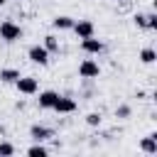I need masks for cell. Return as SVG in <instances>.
<instances>
[{
	"instance_id": "cell-1",
	"label": "cell",
	"mask_w": 157,
	"mask_h": 157,
	"mask_svg": "<svg viewBox=\"0 0 157 157\" xmlns=\"http://www.w3.org/2000/svg\"><path fill=\"white\" fill-rule=\"evenodd\" d=\"M22 37V29H20V25H15L12 20H5L2 25H0V39H5V42H17Z\"/></svg>"
},
{
	"instance_id": "cell-2",
	"label": "cell",
	"mask_w": 157,
	"mask_h": 157,
	"mask_svg": "<svg viewBox=\"0 0 157 157\" xmlns=\"http://www.w3.org/2000/svg\"><path fill=\"white\" fill-rule=\"evenodd\" d=\"M15 86H17V91L20 93H25V96H34L37 93V78L34 76H20L17 81H15Z\"/></svg>"
},
{
	"instance_id": "cell-3",
	"label": "cell",
	"mask_w": 157,
	"mask_h": 157,
	"mask_svg": "<svg viewBox=\"0 0 157 157\" xmlns=\"http://www.w3.org/2000/svg\"><path fill=\"white\" fill-rule=\"evenodd\" d=\"M101 74V69H98V64L93 61V59H83L81 64H78V76L81 78H96Z\"/></svg>"
},
{
	"instance_id": "cell-4",
	"label": "cell",
	"mask_w": 157,
	"mask_h": 157,
	"mask_svg": "<svg viewBox=\"0 0 157 157\" xmlns=\"http://www.w3.org/2000/svg\"><path fill=\"white\" fill-rule=\"evenodd\" d=\"M27 54H29V61H34V64H39V66H47V64H49V52H47L44 47H39V44H37V47H29Z\"/></svg>"
},
{
	"instance_id": "cell-5",
	"label": "cell",
	"mask_w": 157,
	"mask_h": 157,
	"mask_svg": "<svg viewBox=\"0 0 157 157\" xmlns=\"http://www.w3.org/2000/svg\"><path fill=\"white\" fill-rule=\"evenodd\" d=\"M76 34H78V39H86V37H93V22L91 20H78V22H74V27H71Z\"/></svg>"
},
{
	"instance_id": "cell-6",
	"label": "cell",
	"mask_w": 157,
	"mask_h": 157,
	"mask_svg": "<svg viewBox=\"0 0 157 157\" xmlns=\"http://www.w3.org/2000/svg\"><path fill=\"white\" fill-rule=\"evenodd\" d=\"M81 49L86 54H101L105 49V44L101 39H96V37H86V39H81Z\"/></svg>"
},
{
	"instance_id": "cell-7",
	"label": "cell",
	"mask_w": 157,
	"mask_h": 157,
	"mask_svg": "<svg viewBox=\"0 0 157 157\" xmlns=\"http://www.w3.org/2000/svg\"><path fill=\"white\" fill-rule=\"evenodd\" d=\"M54 110L56 113H74L76 110V101L74 98H66V96H59L56 103H54Z\"/></svg>"
},
{
	"instance_id": "cell-8",
	"label": "cell",
	"mask_w": 157,
	"mask_h": 157,
	"mask_svg": "<svg viewBox=\"0 0 157 157\" xmlns=\"http://www.w3.org/2000/svg\"><path fill=\"white\" fill-rule=\"evenodd\" d=\"M29 135H32L37 142H44V140H49L54 132H52L49 128H44V125H32V128H29Z\"/></svg>"
},
{
	"instance_id": "cell-9",
	"label": "cell",
	"mask_w": 157,
	"mask_h": 157,
	"mask_svg": "<svg viewBox=\"0 0 157 157\" xmlns=\"http://www.w3.org/2000/svg\"><path fill=\"white\" fill-rule=\"evenodd\" d=\"M56 98H59L56 91H42L39 93V108H54Z\"/></svg>"
},
{
	"instance_id": "cell-10",
	"label": "cell",
	"mask_w": 157,
	"mask_h": 157,
	"mask_svg": "<svg viewBox=\"0 0 157 157\" xmlns=\"http://www.w3.org/2000/svg\"><path fill=\"white\" fill-rule=\"evenodd\" d=\"M140 150L142 152H147V155H155L157 152V135L152 132V135H147L142 142H140Z\"/></svg>"
},
{
	"instance_id": "cell-11",
	"label": "cell",
	"mask_w": 157,
	"mask_h": 157,
	"mask_svg": "<svg viewBox=\"0 0 157 157\" xmlns=\"http://www.w3.org/2000/svg\"><path fill=\"white\" fill-rule=\"evenodd\" d=\"M52 25H54V29H71L74 27V20L66 17V15H59V17L52 20Z\"/></svg>"
},
{
	"instance_id": "cell-12",
	"label": "cell",
	"mask_w": 157,
	"mask_h": 157,
	"mask_svg": "<svg viewBox=\"0 0 157 157\" xmlns=\"http://www.w3.org/2000/svg\"><path fill=\"white\" fill-rule=\"evenodd\" d=\"M20 78V71L17 69H0V81L2 83H15Z\"/></svg>"
},
{
	"instance_id": "cell-13",
	"label": "cell",
	"mask_w": 157,
	"mask_h": 157,
	"mask_svg": "<svg viewBox=\"0 0 157 157\" xmlns=\"http://www.w3.org/2000/svg\"><path fill=\"white\" fill-rule=\"evenodd\" d=\"M44 49L52 54V52H59V39L54 37V34H47L44 37Z\"/></svg>"
},
{
	"instance_id": "cell-14",
	"label": "cell",
	"mask_w": 157,
	"mask_h": 157,
	"mask_svg": "<svg viewBox=\"0 0 157 157\" xmlns=\"http://www.w3.org/2000/svg\"><path fill=\"white\" fill-rule=\"evenodd\" d=\"M155 59H157L155 49H150V47H147V49H142V52H140V61H142V64H152Z\"/></svg>"
},
{
	"instance_id": "cell-15",
	"label": "cell",
	"mask_w": 157,
	"mask_h": 157,
	"mask_svg": "<svg viewBox=\"0 0 157 157\" xmlns=\"http://www.w3.org/2000/svg\"><path fill=\"white\" fill-rule=\"evenodd\" d=\"M27 155H29V157H44V155H47V147H42V145L37 142V145H32V147L27 150Z\"/></svg>"
},
{
	"instance_id": "cell-16",
	"label": "cell",
	"mask_w": 157,
	"mask_h": 157,
	"mask_svg": "<svg viewBox=\"0 0 157 157\" xmlns=\"http://www.w3.org/2000/svg\"><path fill=\"white\" fill-rule=\"evenodd\" d=\"M0 155H2V157L15 155V145H10V142H0Z\"/></svg>"
},
{
	"instance_id": "cell-17",
	"label": "cell",
	"mask_w": 157,
	"mask_h": 157,
	"mask_svg": "<svg viewBox=\"0 0 157 157\" xmlns=\"http://www.w3.org/2000/svg\"><path fill=\"white\" fill-rule=\"evenodd\" d=\"M132 20H135V25H137L140 29H147V15H140V12H137Z\"/></svg>"
},
{
	"instance_id": "cell-18",
	"label": "cell",
	"mask_w": 157,
	"mask_h": 157,
	"mask_svg": "<svg viewBox=\"0 0 157 157\" xmlns=\"http://www.w3.org/2000/svg\"><path fill=\"white\" fill-rule=\"evenodd\" d=\"M86 123H88V125H93V128H96V125H101V113H88V115H86Z\"/></svg>"
},
{
	"instance_id": "cell-19",
	"label": "cell",
	"mask_w": 157,
	"mask_h": 157,
	"mask_svg": "<svg viewBox=\"0 0 157 157\" xmlns=\"http://www.w3.org/2000/svg\"><path fill=\"white\" fill-rule=\"evenodd\" d=\"M147 29H157V15L155 12L147 15Z\"/></svg>"
},
{
	"instance_id": "cell-20",
	"label": "cell",
	"mask_w": 157,
	"mask_h": 157,
	"mask_svg": "<svg viewBox=\"0 0 157 157\" xmlns=\"http://www.w3.org/2000/svg\"><path fill=\"white\" fill-rule=\"evenodd\" d=\"M128 115H130V108H128V105H120V108L115 110V118H128Z\"/></svg>"
},
{
	"instance_id": "cell-21",
	"label": "cell",
	"mask_w": 157,
	"mask_h": 157,
	"mask_svg": "<svg viewBox=\"0 0 157 157\" xmlns=\"http://www.w3.org/2000/svg\"><path fill=\"white\" fill-rule=\"evenodd\" d=\"M0 5H5V0H0Z\"/></svg>"
}]
</instances>
